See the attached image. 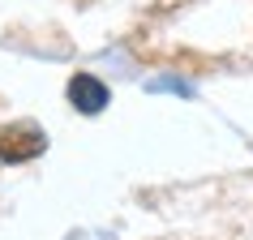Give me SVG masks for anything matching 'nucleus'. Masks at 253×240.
<instances>
[{
	"label": "nucleus",
	"instance_id": "1",
	"mask_svg": "<svg viewBox=\"0 0 253 240\" xmlns=\"http://www.w3.org/2000/svg\"><path fill=\"white\" fill-rule=\"evenodd\" d=\"M43 150H47V137H43V129L30 124V120L0 129V159L4 163H26V159H35V155H43Z\"/></svg>",
	"mask_w": 253,
	"mask_h": 240
},
{
	"label": "nucleus",
	"instance_id": "2",
	"mask_svg": "<svg viewBox=\"0 0 253 240\" xmlns=\"http://www.w3.org/2000/svg\"><path fill=\"white\" fill-rule=\"evenodd\" d=\"M69 103L78 107V112H103L107 86H99L94 78H73L69 81Z\"/></svg>",
	"mask_w": 253,
	"mask_h": 240
}]
</instances>
